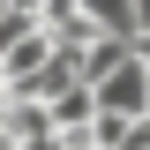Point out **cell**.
<instances>
[{"mask_svg":"<svg viewBox=\"0 0 150 150\" xmlns=\"http://www.w3.org/2000/svg\"><path fill=\"white\" fill-rule=\"evenodd\" d=\"M128 53H135L128 38H98L90 53H83V83H98V75H112V68H120V60H128Z\"/></svg>","mask_w":150,"mask_h":150,"instance_id":"cell-3","label":"cell"},{"mask_svg":"<svg viewBox=\"0 0 150 150\" xmlns=\"http://www.w3.org/2000/svg\"><path fill=\"white\" fill-rule=\"evenodd\" d=\"M83 15H90L98 38H128L135 45V0H83Z\"/></svg>","mask_w":150,"mask_h":150,"instance_id":"cell-2","label":"cell"},{"mask_svg":"<svg viewBox=\"0 0 150 150\" xmlns=\"http://www.w3.org/2000/svg\"><path fill=\"white\" fill-rule=\"evenodd\" d=\"M0 150H15V143H8V128H0Z\"/></svg>","mask_w":150,"mask_h":150,"instance_id":"cell-6","label":"cell"},{"mask_svg":"<svg viewBox=\"0 0 150 150\" xmlns=\"http://www.w3.org/2000/svg\"><path fill=\"white\" fill-rule=\"evenodd\" d=\"M135 60H143V68H150V38H135Z\"/></svg>","mask_w":150,"mask_h":150,"instance_id":"cell-5","label":"cell"},{"mask_svg":"<svg viewBox=\"0 0 150 150\" xmlns=\"http://www.w3.org/2000/svg\"><path fill=\"white\" fill-rule=\"evenodd\" d=\"M135 38H150V0H135Z\"/></svg>","mask_w":150,"mask_h":150,"instance_id":"cell-4","label":"cell"},{"mask_svg":"<svg viewBox=\"0 0 150 150\" xmlns=\"http://www.w3.org/2000/svg\"><path fill=\"white\" fill-rule=\"evenodd\" d=\"M90 98H98V112H120V120H143V112H150V68H143V60H120V68H112V75H98V83H90Z\"/></svg>","mask_w":150,"mask_h":150,"instance_id":"cell-1","label":"cell"}]
</instances>
